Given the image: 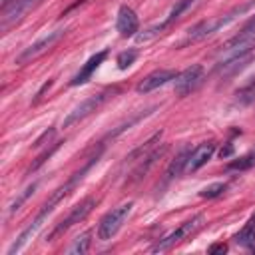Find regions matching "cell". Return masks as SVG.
Segmentation results:
<instances>
[{"label":"cell","instance_id":"obj_18","mask_svg":"<svg viewBox=\"0 0 255 255\" xmlns=\"http://www.w3.org/2000/svg\"><path fill=\"white\" fill-rule=\"evenodd\" d=\"M193 2H195V0H177V2L173 4V8L169 10L167 18L163 20V24H165V26L173 24V22H175V20H177V18H179V16H181V14H183V12H185V10H187V8L193 4Z\"/></svg>","mask_w":255,"mask_h":255},{"label":"cell","instance_id":"obj_20","mask_svg":"<svg viewBox=\"0 0 255 255\" xmlns=\"http://www.w3.org/2000/svg\"><path fill=\"white\" fill-rule=\"evenodd\" d=\"M137 60V50H133V48H129V50H124V52H120L118 54V68L120 70H128L133 62Z\"/></svg>","mask_w":255,"mask_h":255},{"label":"cell","instance_id":"obj_3","mask_svg":"<svg viewBox=\"0 0 255 255\" xmlns=\"http://www.w3.org/2000/svg\"><path fill=\"white\" fill-rule=\"evenodd\" d=\"M133 209V201H128V203H122L118 207H114L112 211H108L102 219H100V225H98V237L102 241H110L118 231L120 227L124 225V221L129 217Z\"/></svg>","mask_w":255,"mask_h":255},{"label":"cell","instance_id":"obj_8","mask_svg":"<svg viewBox=\"0 0 255 255\" xmlns=\"http://www.w3.org/2000/svg\"><path fill=\"white\" fill-rule=\"evenodd\" d=\"M40 0H4L0 8V26L6 30L14 22H18L32 6H36Z\"/></svg>","mask_w":255,"mask_h":255},{"label":"cell","instance_id":"obj_28","mask_svg":"<svg viewBox=\"0 0 255 255\" xmlns=\"http://www.w3.org/2000/svg\"><path fill=\"white\" fill-rule=\"evenodd\" d=\"M211 255H217V253H225L227 251V245L225 243H213L209 249H207Z\"/></svg>","mask_w":255,"mask_h":255},{"label":"cell","instance_id":"obj_17","mask_svg":"<svg viewBox=\"0 0 255 255\" xmlns=\"http://www.w3.org/2000/svg\"><path fill=\"white\" fill-rule=\"evenodd\" d=\"M163 151H165V147H161V149H153L149 155H145V159L141 157L143 161H141V163H139V165L133 169V173H131V179H129V181H135V179L143 177V175L149 171V167L155 163V159H157V157H161V153H163Z\"/></svg>","mask_w":255,"mask_h":255},{"label":"cell","instance_id":"obj_22","mask_svg":"<svg viewBox=\"0 0 255 255\" xmlns=\"http://www.w3.org/2000/svg\"><path fill=\"white\" fill-rule=\"evenodd\" d=\"M167 26L163 24V22H159V24H155V26H149L147 30H143L141 34H135V40L137 42H149L151 38H155L157 34H161V30H165Z\"/></svg>","mask_w":255,"mask_h":255},{"label":"cell","instance_id":"obj_12","mask_svg":"<svg viewBox=\"0 0 255 255\" xmlns=\"http://www.w3.org/2000/svg\"><path fill=\"white\" fill-rule=\"evenodd\" d=\"M215 151V141H205V143H199L197 147L191 149V155L187 159V165H185V171L191 173V171H197L201 165H205L211 155Z\"/></svg>","mask_w":255,"mask_h":255},{"label":"cell","instance_id":"obj_2","mask_svg":"<svg viewBox=\"0 0 255 255\" xmlns=\"http://www.w3.org/2000/svg\"><path fill=\"white\" fill-rule=\"evenodd\" d=\"M253 4H255V0H249V2H245V4L235 6V8H233V10H229L227 14H221V16H215V18H209V20H201V22H197L195 26H191V28L187 30V38L183 40V44L199 42V40H203V38H207V36H211V34L219 32L221 28L229 26L231 22H235L241 14H245Z\"/></svg>","mask_w":255,"mask_h":255},{"label":"cell","instance_id":"obj_24","mask_svg":"<svg viewBox=\"0 0 255 255\" xmlns=\"http://www.w3.org/2000/svg\"><path fill=\"white\" fill-rule=\"evenodd\" d=\"M60 143H62V141H56V143H52V145H50V147H48L46 151H42V153H40V155L36 157V161H34V163H32L30 167H28V173L36 171V169H38V167H40V165H42V163H44V161H46V159H48V157H50V155H52V153H54V151H56V149L60 147Z\"/></svg>","mask_w":255,"mask_h":255},{"label":"cell","instance_id":"obj_6","mask_svg":"<svg viewBox=\"0 0 255 255\" xmlns=\"http://www.w3.org/2000/svg\"><path fill=\"white\" fill-rule=\"evenodd\" d=\"M66 34V30H54V32H48V34H44L42 38H38L34 44H30L28 48H24L18 56H16V60H14V64H18V66H24V64H28V62H32V60H36L38 56H42L46 50H50L62 36Z\"/></svg>","mask_w":255,"mask_h":255},{"label":"cell","instance_id":"obj_5","mask_svg":"<svg viewBox=\"0 0 255 255\" xmlns=\"http://www.w3.org/2000/svg\"><path fill=\"white\" fill-rule=\"evenodd\" d=\"M203 223V215H195L191 219H187L185 223H181L177 229H173L171 233H167L163 239H159L155 245H153V253H161V251H169L171 247H175L179 241H183L185 237H189L193 231H197Z\"/></svg>","mask_w":255,"mask_h":255},{"label":"cell","instance_id":"obj_4","mask_svg":"<svg viewBox=\"0 0 255 255\" xmlns=\"http://www.w3.org/2000/svg\"><path fill=\"white\" fill-rule=\"evenodd\" d=\"M96 197H86V199H82L78 205H74L72 209H70V213L62 219V221H58L56 225H54V229L46 235V241H54L58 235H62V233H66L72 225H76V223H80V221H84L90 213H92V209L96 207Z\"/></svg>","mask_w":255,"mask_h":255},{"label":"cell","instance_id":"obj_13","mask_svg":"<svg viewBox=\"0 0 255 255\" xmlns=\"http://www.w3.org/2000/svg\"><path fill=\"white\" fill-rule=\"evenodd\" d=\"M108 58V52L106 50H102V52H98V54H94L84 66H82V70L70 80V86H82V84H86L90 78H92V74L98 70V66L104 62Z\"/></svg>","mask_w":255,"mask_h":255},{"label":"cell","instance_id":"obj_9","mask_svg":"<svg viewBox=\"0 0 255 255\" xmlns=\"http://www.w3.org/2000/svg\"><path fill=\"white\" fill-rule=\"evenodd\" d=\"M201 78H203V66L201 64H191L189 68H185L183 72H179L177 78L173 80L175 82V94L187 96L191 90L197 88V84L201 82Z\"/></svg>","mask_w":255,"mask_h":255},{"label":"cell","instance_id":"obj_29","mask_svg":"<svg viewBox=\"0 0 255 255\" xmlns=\"http://www.w3.org/2000/svg\"><path fill=\"white\" fill-rule=\"evenodd\" d=\"M50 86H52V80H48V82H46V84H44V86H42V88L38 90V94H36V102H38V100L42 98V94H44V92H46V90H48Z\"/></svg>","mask_w":255,"mask_h":255},{"label":"cell","instance_id":"obj_16","mask_svg":"<svg viewBox=\"0 0 255 255\" xmlns=\"http://www.w3.org/2000/svg\"><path fill=\"white\" fill-rule=\"evenodd\" d=\"M92 245V231H84L78 237H74V241L70 243V247L66 249V253L70 255H84Z\"/></svg>","mask_w":255,"mask_h":255},{"label":"cell","instance_id":"obj_26","mask_svg":"<svg viewBox=\"0 0 255 255\" xmlns=\"http://www.w3.org/2000/svg\"><path fill=\"white\" fill-rule=\"evenodd\" d=\"M54 133H56V129H54V128H48V129H46V131H44V133H42V135H40V137L34 141V147L38 149V147L48 145V143L54 139Z\"/></svg>","mask_w":255,"mask_h":255},{"label":"cell","instance_id":"obj_27","mask_svg":"<svg viewBox=\"0 0 255 255\" xmlns=\"http://www.w3.org/2000/svg\"><path fill=\"white\" fill-rule=\"evenodd\" d=\"M233 151H235V149H233V143H225V145L219 149V157H221V159H227V157L233 155Z\"/></svg>","mask_w":255,"mask_h":255},{"label":"cell","instance_id":"obj_7","mask_svg":"<svg viewBox=\"0 0 255 255\" xmlns=\"http://www.w3.org/2000/svg\"><path fill=\"white\" fill-rule=\"evenodd\" d=\"M110 98V92H100V94H96V96H90V98H86L84 102H80L72 112H68V116L62 120V128H72L74 124H78V122H82L84 118H88L92 112H96L106 100Z\"/></svg>","mask_w":255,"mask_h":255},{"label":"cell","instance_id":"obj_19","mask_svg":"<svg viewBox=\"0 0 255 255\" xmlns=\"http://www.w3.org/2000/svg\"><path fill=\"white\" fill-rule=\"evenodd\" d=\"M253 165H255V153L251 151V153H247V155H243V157H239V159H233V161H229V163H227V169L245 171V169H251Z\"/></svg>","mask_w":255,"mask_h":255},{"label":"cell","instance_id":"obj_15","mask_svg":"<svg viewBox=\"0 0 255 255\" xmlns=\"http://www.w3.org/2000/svg\"><path fill=\"white\" fill-rule=\"evenodd\" d=\"M36 189H38V181H32L30 185H26V187H24V189H22V191L12 199V201H10V205H8V215H14L16 211H20V207L28 201V197H32V195H34V191H36Z\"/></svg>","mask_w":255,"mask_h":255},{"label":"cell","instance_id":"obj_10","mask_svg":"<svg viewBox=\"0 0 255 255\" xmlns=\"http://www.w3.org/2000/svg\"><path fill=\"white\" fill-rule=\"evenodd\" d=\"M175 78H177V72H175V70H155V72L147 74V76L135 86V90H137L139 94H149V92H153V90L165 86L167 82H171V80H175Z\"/></svg>","mask_w":255,"mask_h":255},{"label":"cell","instance_id":"obj_23","mask_svg":"<svg viewBox=\"0 0 255 255\" xmlns=\"http://www.w3.org/2000/svg\"><path fill=\"white\" fill-rule=\"evenodd\" d=\"M251 102H255V82L249 84V86H245V88H241V90L237 92V104L247 106V104H251Z\"/></svg>","mask_w":255,"mask_h":255},{"label":"cell","instance_id":"obj_25","mask_svg":"<svg viewBox=\"0 0 255 255\" xmlns=\"http://www.w3.org/2000/svg\"><path fill=\"white\" fill-rule=\"evenodd\" d=\"M251 36H255V16L241 28V32L237 34V36H233L231 40H229V44H233V42H241V40H247V38H251Z\"/></svg>","mask_w":255,"mask_h":255},{"label":"cell","instance_id":"obj_1","mask_svg":"<svg viewBox=\"0 0 255 255\" xmlns=\"http://www.w3.org/2000/svg\"><path fill=\"white\" fill-rule=\"evenodd\" d=\"M102 151H104V145H100V147H98V149H96V151H94V153L88 157V161H86V163H84V165H82V167H80L76 173H72V177H70V179H68L64 185H60L58 189H54V193H52V195H50V197L44 201V205L40 207V211L36 213V217L32 219V223H30L26 229H22V233H20V235L14 239V243L8 247L6 255H14V253H18V251H22V249H24V245H26V243L32 239V235H34V233L40 229V225H42V223L48 219V215H50V213L56 209V205H58V203H60L64 197H68V195L72 193V189H74V187H76V185H78V183H80V181L86 177V173H88V171H90V169H92V167H94V165L100 161Z\"/></svg>","mask_w":255,"mask_h":255},{"label":"cell","instance_id":"obj_21","mask_svg":"<svg viewBox=\"0 0 255 255\" xmlns=\"http://www.w3.org/2000/svg\"><path fill=\"white\" fill-rule=\"evenodd\" d=\"M225 189H227V183H223V181H217V183H211V185L203 187V189L199 191V195H201V197H205V199H213V197L221 195Z\"/></svg>","mask_w":255,"mask_h":255},{"label":"cell","instance_id":"obj_14","mask_svg":"<svg viewBox=\"0 0 255 255\" xmlns=\"http://www.w3.org/2000/svg\"><path fill=\"white\" fill-rule=\"evenodd\" d=\"M189 155H191V147H183V149H181V151H179V153L173 157V161L169 163V167H167V171H165L167 179L179 177V175L185 171V165H187Z\"/></svg>","mask_w":255,"mask_h":255},{"label":"cell","instance_id":"obj_30","mask_svg":"<svg viewBox=\"0 0 255 255\" xmlns=\"http://www.w3.org/2000/svg\"><path fill=\"white\" fill-rule=\"evenodd\" d=\"M253 153H255V149H253Z\"/></svg>","mask_w":255,"mask_h":255},{"label":"cell","instance_id":"obj_11","mask_svg":"<svg viewBox=\"0 0 255 255\" xmlns=\"http://www.w3.org/2000/svg\"><path fill=\"white\" fill-rule=\"evenodd\" d=\"M116 28L120 32L122 38H131L137 34L139 30V20L137 14L129 8V6H122L118 10V18H116Z\"/></svg>","mask_w":255,"mask_h":255}]
</instances>
